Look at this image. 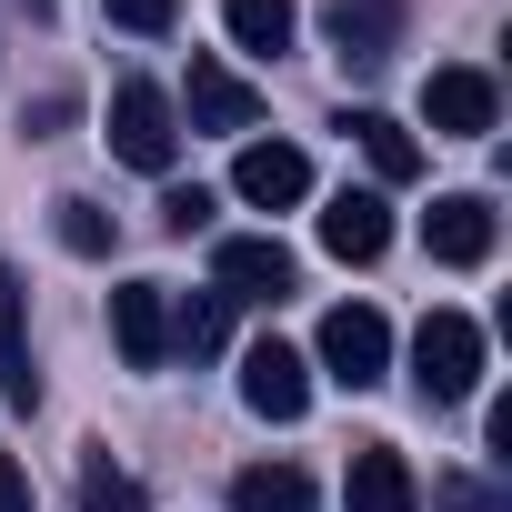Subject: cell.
Here are the masks:
<instances>
[{
	"label": "cell",
	"instance_id": "1",
	"mask_svg": "<svg viewBox=\"0 0 512 512\" xmlns=\"http://www.w3.org/2000/svg\"><path fill=\"white\" fill-rule=\"evenodd\" d=\"M412 382H422V402H472L482 392V322L472 312H432L412 332Z\"/></svg>",
	"mask_w": 512,
	"mask_h": 512
},
{
	"label": "cell",
	"instance_id": "2",
	"mask_svg": "<svg viewBox=\"0 0 512 512\" xmlns=\"http://www.w3.org/2000/svg\"><path fill=\"white\" fill-rule=\"evenodd\" d=\"M111 151H121L131 171H171L181 121H171V91H161V81H121V91H111Z\"/></svg>",
	"mask_w": 512,
	"mask_h": 512
},
{
	"label": "cell",
	"instance_id": "3",
	"mask_svg": "<svg viewBox=\"0 0 512 512\" xmlns=\"http://www.w3.org/2000/svg\"><path fill=\"white\" fill-rule=\"evenodd\" d=\"M322 372H332L342 392H372V382L392 372V322H382L372 302H342V312H322Z\"/></svg>",
	"mask_w": 512,
	"mask_h": 512
},
{
	"label": "cell",
	"instance_id": "4",
	"mask_svg": "<svg viewBox=\"0 0 512 512\" xmlns=\"http://www.w3.org/2000/svg\"><path fill=\"white\" fill-rule=\"evenodd\" d=\"M211 272H221V302H282V292L302 282V262H292L272 231H231V241L211 251Z\"/></svg>",
	"mask_w": 512,
	"mask_h": 512
},
{
	"label": "cell",
	"instance_id": "5",
	"mask_svg": "<svg viewBox=\"0 0 512 512\" xmlns=\"http://www.w3.org/2000/svg\"><path fill=\"white\" fill-rule=\"evenodd\" d=\"M402 11H412V0H332V11H322L332 61H342V71H382V61L402 51Z\"/></svg>",
	"mask_w": 512,
	"mask_h": 512
},
{
	"label": "cell",
	"instance_id": "6",
	"mask_svg": "<svg viewBox=\"0 0 512 512\" xmlns=\"http://www.w3.org/2000/svg\"><path fill=\"white\" fill-rule=\"evenodd\" d=\"M241 402L262 412V422H302L312 412V362L292 342H251L241 352Z\"/></svg>",
	"mask_w": 512,
	"mask_h": 512
},
{
	"label": "cell",
	"instance_id": "7",
	"mask_svg": "<svg viewBox=\"0 0 512 512\" xmlns=\"http://www.w3.org/2000/svg\"><path fill=\"white\" fill-rule=\"evenodd\" d=\"M422 111H432L442 141H482V131L502 121V91H492V71H462V61H452V71L422 81Z\"/></svg>",
	"mask_w": 512,
	"mask_h": 512
},
{
	"label": "cell",
	"instance_id": "8",
	"mask_svg": "<svg viewBox=\"0 0 512 512\" xmlns=\"http://www.w3.org/2000/svg\"><path fill=\"white\" fill-rule=\"evenodd\" d=\"M422 241H432V262H442V272L492 262V201H482V191H442V201L422 211Z\"/></svg>",
	"mask_w": 512,
	"mask_h": 512
},
{
	"label": "cell",
	"instance_id": "9",
	"mask_svg": "<svg viewBox=\"0 0 512 512\" xmlns=\"http://www.w3.org/2000/svg\"><path fill=\"white\" fill-rule=\"evenodd\" d=\"M111 342H121L131 372H161L171 362V302H161V282H121L111 292Z\"/></svg>",
	"mask_w": 512,
	"mask_h": 512
},
{
	"label": "cell",
	"instance_id": "10",
	"mask_svg": "<svg viewBox=\"0 0 512 512\" xmlns=\"http://www.w3.org/2000/svg\"><path fill=\"white\" fill-rule=\"evenodd\" d=\"M231 191H241L251 211H292V201H312V161H302L292 141H251V151L231 161Z\"/></svg>",
	"mask_w": 512,
	"mask_h": 512
},
{
	"label": "cell",
	"instance_id": "11",
	"mask_svg": "<svg viewBox=\"0 0 512 512\" xmlns=\"http://www.w3.org/2000/svg\"><path fill=\"white\" fill-rule=\"evenodd\" d=\"M0 402H11V412L41 402V372H31V292H21L11 262H0Z\"/></svg>",
	"mask_w": 512,
	"mask_h": 512
},
{
	"label": "cell",
	"instance_id": "12",
	"mask_svg": "<svg viewBox=\"0 0 512 512\" xmlns=\"http://www.w3.org/2000/svg\"><path fill=\"white\" fill-rule=\"evenodd\" d=\"M382 241H392L382 191H332L322 201V251H332V262H382Z\"/></svg>",
	"mask_w": 512,
	"mask_h": 512
},
{
	"label": "cell",
	"instance_id": "13",
	"mask_svg": "<svg viewBox=\"0 0 512 512\" xmlns=\"http://www.w3.org/2000/svg\"><path fill=\"white\" fill-rule=\"evenodd\" d=\"M251 121H262V91L221 71L211 51H191V131H251Z\"/></svg>",
	"mask_w": 512,
	"mask_h": 512
},
{
	"label": "cell",
	"instance_id": "14",
	"mask_svg": "<svg viewBox=\"0 0 512 512\" xmlns=\"http://www.w3.org/2000/svg\"><path fill=\"white\" fill-rule=\"evenodd\" d=\"M352 512H422V482H412V462L392 452V442H362L352 452V492H342Z\"/></svg>",
	"mask_w": 512,
	"mask_h": 512
},
{
	"label": "cell",
	"instance_id": "15",
	"mask_svg": "<svg viewBox=\"0 0 512 512\" xmlns=\"http://www.w3.org/2000/svg\"><path fill=\"white\" fill-rule=\"evenodd\" d=\"M231 512H312V472L251 462V472H231Z\"/></svg>",
	"mask_w": 512,
	"mask_h": 512
},
{
	"label": "cell",
	"instance_id": "16",
	"mask_svg": "<svg viewBox=\"0 0 512 512\" xmlns=\"http://www.w3.org/2000/svg\"><path fill=\"white\" fill-rule=\"evenodd\" d=\"M342 131H352V141H362V161H372V171H382V181H412V171H422V141H412V131H402V121H392V111H352V121H342Z\"/></svg>",
	"mask_w": 512,
	"mask_h": 512
},
{
	"label": "cell",
	"instance_id": "17",
	"mask_svg": "<svg viewBox=\"0 0 512 512\" xmlns=\"http://www.w3.org/2000/svg\"><path fill=\"white\" fill-rule=\"evenodd\" d=\"M221 21H231V41L241 51H292V31H302V11H292V0H221Z\"/></svg>",
	"mask_w": 512,
	"mask_h": 512
},
{
	"label": "cell",
	"instance_id": "18",
	"mask_svg": "<svg viewBox=\"0 0 512 512\" xmlns=\"http://www.w3.org/2000/svg\"><path fill=\"white\" fill-rule=\"evenodd\" d=\"M51 231H61V251H81V262H111V211H101V201L61 191V201H51Z\"/></svg>",
	"mask_w": 512,
	"mask_h": 512
},
{
	"label": "cell",
	"instance_id": "19",
	"mask_svg": "<svg viewBox=\"0 0 512 512\" xmlns=\"http://www.w3.org/2000/svg\"><path fill=\"white\" fill-rule=\"evenodd\" d=\"M221 332H231V302H221V292H191V302H181V322H171V342H181L191 362H201V352H221Z\"/></svg>",
	"mask_w": 512,
	"mask_h": 512
},
{
	"label": "cell",
	"instance_id": "20",
	"mask_svg": "<svg viewBox=\"0 0 512 512\" xmlns=\"http://www.w3.org/2000/svg\"><path fill=\"white\" fill-rule=\"evenodd\" d=\"M81 512H151V492H141L131 472H111V462H91V472H81Z\"/></svg>",
	"mask_w": 512,
	"mask_h": 512
},
{
	"label": "cell",
	"instance_id": "21",
	"mask_svg": "<svg viewBox=\"0 0 512 512\" xmlns=\"http://www.w3.org/2000/svg\"><path fill=\"white\" fill-rule=\"evenodd\" d=\"M432 502H442V512H512V502H502L492 482H472V472H442V482H432Z\"/></svg>",
	"mask_w": 512,
	"mask_h": 512
},
{
	"label": "cell",
	"instance_id": "22",
	"mask_svg": "<svg viewBox=\"0 0 512 512\" xmlns=\"http://www.w3.org/2000/svg\"><path fill=\"white\" fill-rule=\"evenodd\" d=\"M101 11H111L121 31H141V41H161V31L181 21V0H101Z\"/></svg>",
	"mask_w": 512,
	"mask_h": 512
},
{
	"label": "cell",
	"instance_id": "23",
	"mask_svg": "<svg viewBox=\"0 0 512 512\" xmlns=\"http://www.w3.org/2000/svg\"><path fill=\"white\" fill-rule=\"evenodd\" d=\"M161 221H171V231H201V221H211V191H201V181H191V191H161Z\"/></svg>",
	"mask_w": 512,
	"mask_h": 512
},
{
	"label": "cell",
	"instance_id": "24",
	"mask_svg": "<svg viewBox=\"0 0 512 512\" xmlns=\"http://www.w3.org/2000/svg\"><path fill=\"white\" fill-rule=\"evenodd\" d=\"M61 121H71V101H61V91H51V101H31V111H21V131H31V141H51V131H61Z\"/></svg>",
	"mask_w": 512,
	"mask_h": 512
},
{
	"label": "cell",
	"instance_id": "25",
	"mask_svg": "<svg viewBox=\"0 0 512 512\" xmlns=\"http://www.w3.org/2000/svg\"><path fill=\"white\" fill-rule=\"evenodd\" d=\"M0 512H31V472H21L11 452H0Z\"/></svg>",
	"mask_w": 512,
	"mask_h": 512
}]
</instances>
